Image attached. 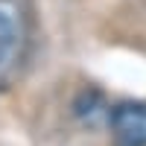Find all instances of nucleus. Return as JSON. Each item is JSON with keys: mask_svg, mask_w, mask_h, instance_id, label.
Wrapping results in <instances>:
<instances>
[{"mask_svg": "<svg viewBox=\"0 0 146 146\" xmlns=\"http://www.w3.org/2000/svg\"><path fill=\"white\" fill-rule=\"evenodd\" d=\"M18 41H21V23L15 9L0 3V67H3L18 50Z\"/></svg>", "mask_w": 146, "mask_h": 146, "instance_id": "2", "label": "nucleus"}, {"mask_svg": "<svg viewBox=\"0 0 146 146\" xmlns=\"http://www.w3.org/2000/svg\"><path fill=\"white\" fill-rule=\"evenodd\" d=\"M117 146H146V102L117 105L111 114Z\"/></svg>", "mask_w": 146, "mask_h": 146, "instance_id": "1", "label": "nucleus"}]
</instances>
